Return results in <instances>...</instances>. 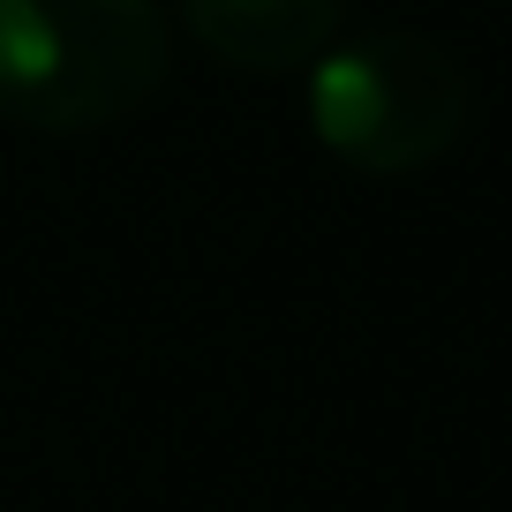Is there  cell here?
Listing matches in <instances>:
<instances>
[{"instance_id": "6da1fadb", "label": "cell", "mask_w": 512, "mask_h": 512, "mask_svg": "<svg viewBox=\"0 0 512 512\" xmlns=\"http://www.w3.org/2000/svg\"><path fill=\"white\" fill-rule=\"evenodd\" d=\"M174 68L159 0H0V113L91 136L151 106Z\"/></svg>"}, {"instance_id": "7a4b0ae2", "label": "cell", "mask_w": 512, "mask_h": 512, "mask_svg": "<svg viewBox=\"0 0 512 512\" xmlns=\"http://www.w3.org/2000/svg\"><path fill=\"white\" fill-rule=\"evenodd\" d=\"M309 128L354 174H422L467 128V68L407 23L332 38L309 61Z\"/></svg>"}, {"instance_id": "3957f363", "label": "cell", "mask_w": 512, "mask_h": 512, "mask_svg": "<svg viewBox=\"0 0 512 512\" xmlns=\"http://www.w3.org/2000/svg\"><path fill=\"white\" fill-rule=\"evenodd\" d=\"M189 38L241 76H294L339 38L347 0H174Z\"/></svg>"}]
</instances>
